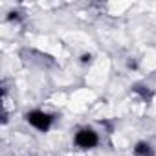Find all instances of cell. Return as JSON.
<instances>
[{"instance_id":"cell-4","label":"cell","mask_w":156,"mask_h":156,"mask_svg":"<svg viewBox=\"0 0 156 156\" xmlns=\"http://www.w3.org/2000/svg\"><path fill=\"white\" fill-rule=\"evenodd\" d=\"M134 92L140 94L145 101H149V99L152 98V90H149V87H140V85H138V87H134Z\"/></svg>"},{"instance_id":"cell-6","label":"cell","mask_w":156,"mask_h":156,"mask_svg":"<svg viewBox=\"0 0 156 156\" xmlns=\"http://www.w3.org/2000/svg\"><path fill=\"white\" fill-rule=\"evenodd\" d=\"M90 59H92V57H90V53H88V55L85 53V55L81 57V62H90Z\"/></svg>"},{"instance_id":"cell-5","label":"cell","mask_w":156,"mask_h":156,"mask_svg":"<svg viewBox=\"0 0 156 156\" xmlns=\"http://www.w3.org/2000/svg\"><path fill=\"white\" fill-rule=\"evenodd\" d=\"M8 20L17 24V22H20V20H22V15H20L19 11H9V13H8Z\"/></svg>"},{"instance_id":"cell-3","label":"cell","mask_w":156,"mask_h":156,"mask_svg":"<svg viewBox=\"0 0 156 156\" xmlns=\"http://www.w3.org/2000/svg\"><path fill=\"white\" fill-rule=\"evenodd\" d=\"M134 156H154V149L149 141H138L132 149Z\"/></svg>"},{"instance_id":"cell-2","label":"cell","mask_w":156,"mask_h":156,"mask_svg":"<svg viewBox=\"0 0 156 156\" xmlns=\"http://www.w3.org/2000/svg\"><path fill=\"white\" fill-rule=\"evenodd\" d=\"M73 143L79 147V149H85V151L94 149L99 143V134L94 129H90V127H83V129H79V130L75 132Z\"/></svg>"},{"instance_id":"cell-1","label":"cell","mask_w":156,"mask_h":156,"mask_svg":"<svg viewBox=\"0 0 156 156\" xmlns=\"http://www.w3.org/2000/svg\"><path fill=\"white\" fill-rule=\"evenodd\" d=\"M26 121H28V125H31L39 132H48L51 129V125H53V116L44 112V110L35 108V110H30L26 114Z\"/></svg>"}]
</instances>
